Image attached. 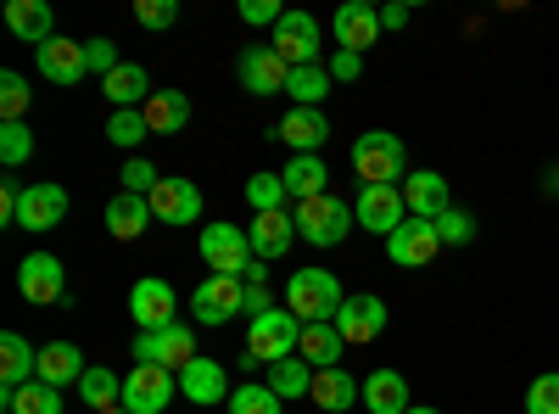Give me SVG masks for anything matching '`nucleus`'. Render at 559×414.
Segmentation results:
<instances>
[{"instance_id": "nucleus-1", "label": "nucleus", "mask_w": 559, "mask_h": 414, "mask_svg": "<svg viewBox=\"0 0 559 414\" xmlns=\"http://www.w3.org/2000/svg\"><path fill=\"white\" fill-rule=\"evenodd\" d=\"M202 263H207L213 274H236V281H247V286L263 281V258L252 252L247 229H241V224H224V218L202 224Z\"/></svg>"}, {"instance_id": "nucleus-2", "label": "nucleus", "mask_w": 559, "mask_h": 414, "mask_svg": "<svg viewBox=\"0 0 559 414\" xmlns=\"http://www.w3.org/2000/svg\"><path fill=\"white\" fill-rule=\"evenodd\" d=\"M353 174L364 179V186H403L408 179V146L403 134L392 129H369L353 141Z\"/></svg>"}, {"instance_id": "nucleus-3", "label": "nucleus", "mask_w": 559, "mask_h": 414, "mask_svg": "<svg viewBox=\"0 0 559 414\" xmlns=\"http://www.w3.org/2000/svg\"><path fill=\"white\" fill-rule=\"evenodd\" d=\"M347 292L331 269H297L286 281V308L302 319V326H331V319L342 314Z\"/></svg>"}, {"instance_id": "nucleus-4", "label": "nucleus", "mask_w": 559, "mask_h": 414, "mask_svg": "<svg viewBox=\"0 0 559 414\" xmlns=\"http://www.w3.org/2000/svg\"><path fill=\"white\" fill-rule=\"evenodd\" d=\"M292 218H297V236H302L308 247H342V241H347V229L358 224L353 208H347L342 197H331V191L313 197V202H297Z\"/></svg>"}, {"instance_id": "nucleus-5", "label": "nucleus", "mask_w": 559, "mask_h": 414, "mask_svg": "<svg viewBox=\"0 0 559 414\" xmlns=\"http://www.w3.org/2000/svg\"><path fill=\"white\" fill-rule=\"evenodd\" d=\"M297 347H302V319H297L292 308H269L263 319H252V326H247V353H252V364H258V358H263V364L297 358Z\"/></svg>"}, {"instance_id": "nucleus-6", "label": "nucleus", "mask_w": 559, "mask_h": 414, "mask_svg": "<svg viewBox=\"0 0 559 414\" xmlns=\"http://www.w3.org/2000/svg\"><path fill=\"white\" fill-rule=\"evenodd\" d=\"M191 358H202L197 353V331L185 326V319H174L168 331H140L134 336V364H163V370H185Z\"/></svg>"}, {"instance_id": "nucleus-7", "label": "nucleus", "mask_w": 559, "mask_h": 414, "mask_svg": "<svg viewBox=\"0 0 559 414\" xmlns=\"http://www.w3.org/2000/svg\"><path fill=\"white\" fill-rule=\"evenodd\" d=\"M236 73H241V90L247 96H286L292 84V62L274 51V45H247V51L236 57Z\"/></svg>"}, {"instance_id": "nucleus-8", "label": "nucleus", "mask_w": 559, "mask_h": 414, "mask_svg": "<svg viewBox=\"0 0 559 414\" xmlns=\"http://www.w3.org/2000/svg\"><path fill=\"white\" fill-rule=\"evenodd\" d=\"M191 314H197V326H229L236 314H247V281H236V274H207L191 292Z\"/></svg>"}, {"instance_id": "nucleus-9", "label": "nucleus", "mask_w": 559, "mask_h": 414, "mask_svg": "<svg viewBox=\"0 0 559 414\" xmlns=\"http://www.w3.org/2000/svg\"><path fill=\"white\" fill-rule=\"evenodd\" d=\"M179 398V376L163 370V364H134L123 376V409L129 414H163Z\"/></svg>"}, {"instance_id": "nucleus-10", "label": "nucleus", "mask_w": 559, "mask_h": 414, "mask_svg": "<svg viewBox=\"0 0 559 414\" xmlns=\"http://www.w3.org/2000/svg\"><path fill=\"white\" fill-rule=\"evenodd\" d=\"M353 218L358 229H369V236H392V229L408 224V208H403V186H358V202H353Z\"/></svg>"}, {"instance_id": "nucleus-11", "label": "nucleus", "mask_w": 559, "mask_h": 414, "mask_svg": "<svg viewBox=\"0 0 559 414\" xmlns=\"http://www.w3.org/2000/svg\"><path fill=\"white\" fill-rule=\"evenodd\" d=\"M331 326L347 336V347H364V342H381V336H386L392 314H386V303H381L376 292H358V297L342 303V314L331 319Z\"/></svg>"}, {"instance_id": "nucleus-12", "label": "nucleus", "mask_w": 559, "mask_h": 414, "mask_svg": "<svg viewBox=\"0 0 559 414\" xmlns=\"http://www.w3.org/2000/svg\"><path fill=\"white\" fill-rule=\"evenodd\" d=\"M17 292H23V303H62L68 297V269H62V258L57 252H28L23 263H17Z\"/></svg>"}, {"instance_id": "nucleus-13", "label": "nucleus", "mask_w": 559, "mask_h": 414, "mask_svg": "<svg viewBox=\"0 0 559 414\" xmlns=\"http://www.w3.org/2000/svg\"><path fill=\"white\" fill-rule=\"evenodd\" d=\"M129 319L140 331H168L174 319H179V297L168 281H157V274H146V281H134L129 292Z\"/></svg>"}, {"instance_id": "nucleus-14", "label": "nucleus", "mask_w": 559, "mask_h": 414, "mask_svg": "<svg viewBox=\"0 0 559 414\" xmlns=\"http://www.w3.org/2000/svg\"><path fill=\"white\" fill-rule=\"evenodd\" d=\"M437 252H442V236H437L431 218H408L403 229L386 236V258L397 269H426V263H437Z\"/></svg>"}, {"instance_id": "nucleus-15", "label": "nucleus", "mask_w": 559, "mask_h": 414, "mask_svg": "<svg viewBox=\"0 0 559 414\" xmlns=\"http://www.w3.org/2000/svg\"><path fill=\"white\" fill-rule=\"evenodd\" d=\"M331 34L342 51H369V45L381 39V7H369V0H342L336 17H331Z\"/></svg>"}, {"instance_id": "nucleus-16", "label": "nucleus", "mask_w": 559, "mask_h": 414, "mask_svg": "<svg viewBox=\"0 0 559 414\" xmlns=\"http://www.w3.org/2000/svg\"><path fill=\"white\" fill-rule=\"evenodd\" d=\"M274 51L286 57L292 68H313L319 62V17H308V12H286L274 23Z\"/></svg>"}, {"instance_id": "nucleus-17", "label": "nucleus", "mask_w": 559, "mask_h": 414, "mask_svg": "<svg viewBox=\"0 0 559 414\" xmlns=\"http://www.w3.org/2000/svg\"><path fill=\"white\" fill-rule=\"evenodd\" d=\"M68 218V191L51 186V179H34V186H23V208H17V229H34V236H45V229H57Z\"/></svg>"}, {"instance_id": "nucleus-18", "label": "nucleus", "mask_w": 559, "mask_h": 414, "mask_svg": "<svg viewBox=\"0 0 559 414\" xmlns=\"http://www.w3.org/2000/svg\"><path fill=\"white\" fill-rule=\"evenodd\" d=\"M274 134L292 146V157H319V146L331 141V118H324V107H292Z\"/></svg>"}, {"instance_id": "nucleus-19", "label": "nucleus", "mask_w": 559, "mask_h": 414, "mask_svg": "<svg viewBox=\"0 0 559 414\" xmlns=\"http://www.w3.org/2000/svg\"><path fill=\"white\" fill-rule=\"evenodd\" d=\"M403 208H408V218H442L448 208H453V191H448V179L437 174V168H419V174H408L403 179Z\"/></svg>"}, {"instance_id": "nucleus-20", "label": "nucleus", "mask_w": 559, "mask_h": 414, "mask_svg": "<svg viewBox=\"0 0 559 414\" xmlns=\"http://www.w3.org/2000/svg\"><path fill=\"white\" fill-rule=\"evenodd\" d=\"M34 68H39V79H51V84H79L84 73H90V57H84V45L79 39H45L39 51H34Z\"/></svg>"}, {"instance_id": "nucleus-21", "label": "nucleus", "mask_w": 559, "mask_h": 414, "mask_svg": "<svg viewBox=\"0 0 559 414\" xmlns=\"http://www.w3.org/2000/svg\"><path fill=\"white\" fill-rule=\"evenodd\" d=\"M179 398H185V403H202V409L229 403V376H224V364H218V358H191V364L179 370Z\"/></svg>"}, {"instance_id": "nucleus-22", "label": "nucleus", "mask_w": 559, "mask_h": 414, "mask_svg": "<svg viewBox=\"0 0 559 414\" xmlns=\"http://www.w3.org/2000/svg\"><path fill=\"white\" fill-rule=\"evenodd\" d=\"M152 213H157V224H197L202 218V191L179 174H163V186L152 191Z\"/></svg>"}, {"instance_id": "nucleus-23", "label": "nucleus", "mask_w": 559, "mask_h": 414, "mask_svg": "<svg viewBox=\"0 0 559 414\" xmlns=\"http://www.w3.org/2000/svg\"><path fill=\"white\" fill-rule=\"evenodd\" d=\"M152 224H157V213H152V197L118 191V197L107 202V236H112V241H140Z\"/></svg>"}, {"instance_id": "nucleus-24", "label": "nucleus", "mask_w": 559, "mask_h": 414, "mask_svg": "<svg viewBox=\"0 0 559 414\" xmlns=\"http://www.w3.org/2000/svg\"><path fill=\"white\" fill-rule=\"evenodd\" d=\"M247 241H252V252H258L263 263L286 258V252H292V241H297V218H292V213H252Z\"/></svg>"}, {"instance_id": "nucleus-25", "label": "nucleus", "mask_w": 559, "mask_h": 414, "mask_svg": "<svg viewBox=\"0 0 559 414\" xmlns=\"http://www.w3.org/2000/svg\"><path fill=\"white\" fill-rule=\"evenodd\" d=\"M7 28L23 39V45H39L45 39H57V12H51V0H7Z\"/></svg>"}, {"instance_id": "nucleus-26", "label": "nucleus", "mask_w": 559, "mask_h": 414, "mask_svg": "<svg viewBox=\"0 0 559 414\" xmlns=\"http://www.w3.org/2000/svg\"><path fill=\"white\" fill-rule=\"evenodd\" d=\"M39 376V347H28L17 331L0 336V392H17Z\"/></svg>"}, {"instance_id": "nucleus-27", "label": "nucleus", "mask_w": 559, "mask_h": 414, "mask_svg": "<svg viewBox=\"0 0 559 414\" xmlns=\"http://www.w3.org/2000/svg\"><path fill=\"white\" fill-rule=\"evenodd\" d=\"M90 370V364H84V353L73 347V342H45L39 347V376L34 381H45V387H79V376Z\"/></svg>"}, {"instance_id": "nucleus-28", "label": "nucleus", "mask_w": 559, "mask_h": 414, "mask_svg": "<svg viewBox=\"0 0 559 414\" xmlns=\"http://www.w3.org/2000/svg\"><path fill=\"white\" fill-rule=\"evenodd\" d=\"M102 90H107L112 113H123V107H146V102H152V73L140 68V62H118V68L102 79Z\"/></svg>"}, {"instance_id": "nucleus-29", "label": "nucleus", "mask_w": 559, "mask_h": 414, "mask_svg": "<svg viewBox=\"0 0 559 414\" xmlns=\"http://www.w3.org/2000/svg\"><path fill=\"white\" fill-rule=\"evenodd\" d=\"M324 414H342V409H353V403H364V381H353L342 364L336 370H313V392H308Z\"/></svg>"}, {"instance_id": "nucleus-30", "label": "nucleus", "mask_w": 559, "mask_h": 414, "mask_svg": "<svg viewBox=\"0 0 559 414\" xmlns=\"http://www.w3.org/2000/svg\"><path fill=\"white\" fill-rule=\"evenodd\" d=\"M364 409H369V414H408V409H414L408 381H403L397 370H376V376L364 381Z\"/></svg>"}, {"instance_id": "nucleus-31", "label": "nucleus", "mask_w": 559, "mask_h": 414, "mask_svg": "<svg viewBox=\"0 0 559 414\" xmlns=\"http://www.w3.org/2000/svg\"><path fill=\"white\" fill-rule=\"evenodd\" d=\"M297 358H308L313 370H336V364L347 358V336L336 326H302V347Z\"/></svg>"}, {"instance_id": "nucleus-32", "label": "nucleus", "mask_w": 559, "mask_h": 414, "mask_svg": "<svg viewBox=\"0 0 559 414\" xmlns=\"http://www.w3.org/2000/svg\"><path fill=\"white\" fill-rule=\"evenodd\" d=\"M140 113H146L152 134H179L185 123H191V96H185V90H152V102Z\"/></svg>"}, {"instance_id": "nucleus-33", "label": "nucleus", "mask_w": 559, "mask_h": 414, "mask_svg": "<svg viewBox=\"0 0 559 414\" xmlns=\"http://www.w3.org/2000/svg\"><path fill=\"white\" fill-rule=\"evenodd\" d=\"M280 179H286L292 208H297V202H313V197H324V179H331V168H324V157H292L286 168H280Z\"/></svg>"}, {"instance_id": "nucleus-34", "label": "nucleus", "mask_w": 559, "mask_h": 414, "mask_svg": "<svg viewBox=\"0 0 559 414\" xmlns=\"http://www.w3.org/2000/svg\"><path fill=\"white\" fill-rule=\"evenodd\" d=\"M269 387L280 392V403H302L313 392V364L308 358H280L269 364Z\"/></svg>"}, {"instance_id": "nucleus-35", "label": "nucleus", "mask_w": 559, "mask_h": 414, "mask_svg": "<svg viewBox=\"0 0 559 414\" xmlns=\"http://www.w3.org/2000/svg\"><path fill=\"white\" fill-rule=\"evenodd\" d=\"M331 90H336L331 68H324V62H313V68H292L286 96H292V107H324V96H331Z\"/></svg>"}, {"instance_id": "nucleus-36", "label": "nucleus", "mask_w": 559, "mask_h": 414, "mask_svg": "<svg viewBox=\"0 0 559 414\" xmlns=\"http://www.w3.org/2000/svg\"><path fill=\"white\" fill-rule=\"evenodd\" d=\"M79 403H90V409H112V403H123V381L107 370V364H90V370L79 376Z\"/></svg>"}, {"instance_id": "nucleus-37", "label": "nucleus", "mask_w": 559, "mask_h": 414, "mask_svg": "<svg viewBox=\"0 0 559 414\" xmlns=\"http://www.w3.org/2000/svg\"><path fill=\"white\" fill-rule=\"evenodd\" d=\"M0 403H7V414H62V392L45 387V381H28L17 392H0Z\"/></svg>"}, {"instance_id": "nucleus-38", "label": "nucleus", "mask_w": 559, "mask_h": 414, "mask_svg": "<svg viewBox=\"0 0 559 414\" xmlns=\"http://www.w3.org/2000/svg\"><path fill=\"white\" fill-rule=\"evenodd\" d=\"M107 141H112L118 152H140V146L152 141V123H146V113H140V107L112 113V118H107Z\"/></svg>"}, {"instance_id": "nucleus-39", "label": "nucleus", "mask_w": 559, "mask_h": 414, "mask_svg": "<svg viewBox=\"0 0 559 414\" xmlns=\"http://www.w3.org/2000/svg\"><path fill=\"white\" fill-rule=\"evenodd\" d=\"M229 414H286V403H280V392L263 381H247V387H236V392H229V403H224Z\"/></svg>"}, {"instance_id": "nucleus-40", "label": "nucleus", "mask_w": 559, "mask_h": 414, "mask_svg": "<svg viewBox=\"0 0 559 414\" xmlns=\"http://www.w3.org/2000/svg\"><path fill=\"white\" fill-rule=\"evenodd\" d=\"M247 202H252V213H286L292 191H286V179H280V174H252L247 179Z\"/></svg>"}, {"instance_id": "nucleus-41", "label": "nucleus", "mask_w": 559, "mask_h": 414, "mask_svg": "<svg viewBox=\"0 0 559 414\" xmlns=\"http://www.w3.org/2000/svg\"><path fill=\"white\" fill-rule=\"evenodd\" d=\"M28 102H34L28 79L7 68V73H0V118H7V123H23V118H28Z\"/></svg>"}, {"instance_id": "nucleus-42", "label": "nucleus", "mask_w": 559, "mask_h": 414, "mask_svg": "<svg viewBox=\"0 0 559 414\" xmlns=\"http://www.w3.org/2000/svg\"><path fill=\"white\" fill-rule=\"evenodd\" d=\"M28 157H34V129L28 123H0V163L23 168Z\"/></svg>"}, {"instance_id": "nucleus-43", "label": "nucleus", "mask_w": 559, "mask_h": 414, "mask_svg": "<svg viewBox=\"0 0 559 414\" xmlns=\"http://www.w3.org/2000/svg\"><path fill=\"white\" fill-rule=\"evenodd\" d=\"M118 179H123L118 191H134V197H152V191L163 186V174H157V163H146V157H129Z\"/></svg>"}, {"instance_id": "nucleus-44", "label": "nucleus", "mask_w": 559, "mask_h": 414, "mask_svg": "<svg viewBox=\"0 0 559 414\" xmlns=\"http://www.w3.org/2000/svg\"><path fill=\"white\" fill-rule=\"evenodd\" d=\"M437 236H442V247H471L476 241V218L464 213V208H448L437 218Z\"/></svg>"}, {"instance_id": "nucleus-45", "label": "nucleus", "mask_w": 559, "mask_h": 414, "mask_svg": "<svg viewBox=\"0 0 559 414\" xmlns=\"http://www.w3.org/2000/svg\"><path fill=\"white\" fill-rule=\"evenodd\" d=\"M134 23L140 28H174L179 23V0H134Z\"/></svg>"}, {"instance_id": "nucleus-46", "label": "nucleus", "mask_w": 559, "mask_h": 414, "mask_svg": "<svg viewBox=\"0 0 559 414\" xmlns=\"http://www.w3.org/2000/svg\"><path fill=\"white\" fill-rule=\"evenodd\" d=\"M526 414H559V370H548L526 387Z\"/></svg>"}, {"instance_id": "nucleus-47", "label": "nucleus", "mask_w": 559, "mask_h": 414, "mask_svg": "<svg viewBox=\"0 0 559 414\" xmlns=\"http://www.w3.org/2000/svg\"><path fill=\"white\" fill-rule=\"evenodd\" d=\"M280 17H286L280 0H241V23H252V28H274Z\"/></svg>"}, {"instance_id": "nucleus-48", "label": "nucleus", "mask_w": 559, "mask_h": 414, "mask_svg": "<svg viewBox=\"0 0 559 414\" xmlns=\"http://www.w3.org/2000/svg\"><path fill=\"white\" fill-rule=\"evenodd\" d=\"M84 57H90V73L107 79V73L118 68V45H112V39H84Z\"/></svg>"}, {"instance_id": "nucleus-49", "label": "nucleus", "mask_w": 559, "mask_h": 414, "mask_svg": "<svg viewBox=\"0 0 559 414\" xmlns=\"http://www.w3.org/2000/svg\"><path fill=\"white\" fill-rule=\"evenodd\" d=\"M324 68H331V79H336V84H353V79L364 73V57H358V51H342V45H336Z\"/></svg>"}, {"instance_id": "nucleus-50", "label": "nucleus", "mask_w": 559, "mask_h": 414, "mask_svg": "<svg viewBox=\"0 0 559 414\" xmlns=\"http://www.w3.org/2000/svg\"><path fill=\"white\" fill-rule=\"evenodd\" d=\"M408 17H414V7L392 0V7H381V34H397V28H408Z\"/></svg>"}, {"instance_id": "nucleus-51", "label": "nucleus", "mask_w": 559, "mask_h": 414, "mask_svg": "<svg viewBox=\"0 0 559 414\" xmlns=\"http://www.w3.org/2000/svg\"><path fill=\"white\" fill-rule=\"evenodd\" d=\"M274 308V297H269V286L258 281V286H247V319H263Z\"/></svg>"}, {"instance_id": "nucleus-52", "label": "nucleus", "mask_w": 559, "mask_h": 414, "mask_svg": "<svg viewBox=\"0 0 559 414\" xmlns=\"http://www.w3.org/2000/svg\"><path fill=\"white\" fill-rule=\"evenodd\" d=\"M408 414H442V409H426V403H414V409H408Z\"/></svg>"}, {"instance_id": "nucleus-53", "label": "nucleus", "mask_w": 559, "mask_h": 414, "mask_svg": "<svg viewBox=\"0 0 559 414\" xmlns=\"http://www.w3.org/2000/svg\"><path fill=\"white\" fill-rule=\"evenodd\" d=\"M102 414H129V409H123V403H112V409H102Z\"/></svg>"}]
</instances>
